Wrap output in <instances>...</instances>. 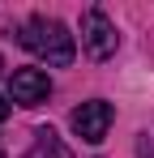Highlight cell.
Wrapping results in <instances>:
<instances>
[{
  "mask_svg": "<svg viewBox=\"0 0 154 158\" xmlns=\"http://www.w3.org/2000/svg\"><path fill=\"white\" fill-rule=\"evenodd\" d=\"M22 47H30L39 60H47L51 69L73 64V56H77L73 34L60 26L56 17H30V22H26V30H22Z\"/></svg>",
  "mask_w": 154,
  "mask_h": 158,
  "instance_id": "cell-1",
  "label": "cell"
},
{
  "mask_svg": "<svg viewBox=\"0 0 154 158\" xmlns=\"http://www.w3.org/2000/svg\"><path fill=\"white\" fill-rule=\"evenodd\" d=\"M81 47H86L90 60H107V56H116L120 34H116L111 17H107L103 9H90V13L81 17Z\"/></svg>",
  "mask_w": 154,
  "mask_h": 158,
  "instance_id": "cell-2",
  "label": "cell"
},
{
  "mask_svg": "<svg viewBox=\"0 0 154 158\" xmlns=\"http://www.w3.org/2000/svg\"><path fill=\"white\" fill-rule=\"evenodd\" d=\"M111 103H103V98H90V103H81L73 111V132L81 137V141H90V145H99L103 137H107V128H111Z\"/></svg>",
  "mask_w": 154,
  "mask_h": 158,
  "instance_id": "cell-3",
  "label": "cell"
},
{
  "mask_svg": "<svg viewBox=\"0 0 154 158\" xmlns=\"http://www.w3.org/2000/svg\"><path fill=\"white\" fill-rule=\"evenodd\" d=\"M9 94H13V103H22V107H39V103H47L51 81L39 69H17L13 81H9Z\"/></svg>",
  "mask_w": 154,
  "mask_h": 158,
  "instance_id": "cell-4",
  "label": "cell"
},
{
  "mask_svg": "<svg viewBox=\"0 0 154 158\" xmlns=\"http://www.w3.org/2000/svg\"><path fill=\"white\" fill-rule=\"evenodd\" d=\"M0 120H9V103H4V94H0Z\"/></svg>",
  "mask_w": 154,
  "mask_h": 158,
  "instance_id": "cell-5",
  "label": "cell"
}]
</instances>
